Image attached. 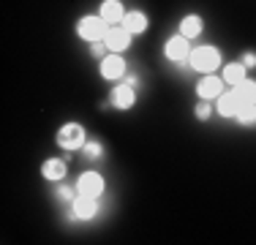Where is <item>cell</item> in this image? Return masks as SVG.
Returning <instances> with one entry per match:
<instances>
[{
    "label": "cell",
    "mask_w": 256,
    "mask_h": 245,
    "mask_svg": "<svg viewBox=\"0 0 256 245\" xmlns=\"http://www.w3.org/2000/svg\"><path fill=\"white\" fill-rule=\"evenodd\" d=\"M216 112L221 114V118H234L237 114V109H240V101H237V96H234V90H224L221 96L216 98Z\"/></svg>",
    "instance_id": "obj_15"
},
{
    "label": "cell",
    "mask_w": 256,
    "mask_h": 245,
    "mask_svg": "<svg viewBox=\"0 0 256 245\" xmlns=\"http://www.w3.org/2000/svg\"><path fill=\"white\" fill-rule=\"evenodd\" d=\"M120 24H123L131 36H142V33H148V28H150V16L144 14V11L134 8V11H126V16Z\"/></svg>",
    "instance_id": "obj_12"
},
{
    "label": "cell",
    "mask_w": 256,
    "mask_h": 245,
    "mask_svg": "<svg viewBox=\"0 0 256 245\" xmlns=\"http://www.w3.org/2000/svg\"><path fill=\"white\" fill-rule=\"evenodd\" d=\"M224 88H226L224 76H216V74H204V76L199 79V84H196V96L204 98V101H212V98H218V96L224 93Z\"/></svg>",
    "instance_id": "obj_11"
},
{
    "label": "cell",
    "mask_w": 256,
    "mask_h": 245,
    "mask_svg": "<svg viewBox=\"0 0 256 245\" xmlns=\"http://www.w3.org/2000/svg\"><path fill=\"white\" fill-rule=\"evenodd\" d=\"M232 90H234L240 106H256V82L254 79H246V82H240L237 88H232Z\"/></svg>",
    "instance_id": "obj_16"
},
{
    "label": "cell",
    "mask_w": 256,
    "mask_h": 245,
    "mask_svg": "<svg viewBox=\"0 0 256 245\" xmlns=\"http://www.w3.org/2000/svg\"><path fill=\"white\" fill-rule=\"evenodd\" d=\"M221 63H224L221 49L212 46V44H202V46H194L191 49L186 68H194V71H199V74H216V68Z\"/></svg>",
    "instance_id": "obj_1"
},
{
    "label": "cell",
    "mask_w": 256,
    "mask_h": 245,
    "mask_svg": "<svg viewBox=\"0 0 256 245\" xmlns=\"http://www.w3.org/2000/svg\"><path fill=\"white\" fill-rule=\"evenodd\" d=\"M84 142H88V131H84V126L76 122V120L63 122V126L58 128V134H54V144H58L60 150H66V152L82 150Z\"/></svg>",
    "instance_id": "obj_2"
},
{
    "label": "cell",
    "mask_w": 256,
    "mask_h": 245,
    "mask_svg": "<svg viewBox=\"0 0 256 245\" xmlns=\"http://www.w3.org/2000/svg\"><path fill=\"white\" fill-rule=\"evenodd\" d=\"M240 63L246 66L248 71H251V68H256V49H246V52L240 54Z\"/></svg>",
    "instance_id": "obj_23"
},
{
    "label": "cell",
    "mask_w": 256,
    "mask_h": 245,
    "mask_svg": "<svg viewBox=\"0 0 256 245\" xmlns=\"http://www.w3.org/2000/svg\"><path fill=\"white\" fill-rule=\"evenodd\" d=\"M106 191V180H104V174H98V172H82L76 180V194L82 196H98Z\"/></svg>",
    "instance_id": "obj_7"
},
{
    "label": "cell",
    "mask_w": 256,
    "mask_h": 245,
    "mask_svg": "<svg viewBox=\"0 0 256 245\" xmlns=\"http://www.w3.org/2000/svg\"><path fill=\"white\" fill-rule=\"evenodd\" d=\"M38 172H41V177H44L46 182H60V180H66V174H68V161H66V158H58V156L44 158Z\"/></svg>",
    "instance_id": "obj_10"
},
{
    "label": "cell",
    "mask_w": 256,
    "mask_h": 245,
    "mask_svg": "<svg viewBox=\"0 0 256 245\" xmlns=\"http://www.w3.org/2000/svg\"><path fill=\"white\" fill-rule=\"evenodd\" d=\"M234 120H237V126H242V128L256 126V106H240L234 114Z\"/></svg>",
    "instance_id": "obj_19"
},
{
    "label": "cell",
    "mask_w": 256,
    "mask_h": 245,
    "mask_svg": "<svg viewBox=\"0 0 256 245\" xmlns=\"http://www.w3.org/2000/svg\"><path fill=\"white\" fill-rule=\"evenodd\" d=\"M106 46H109V52H128L131 49V41H134V36L128 33V30L123 28V24H109V30H106Z\"/></svg>",
    "instance_id": "obj_9"
},
{
    "label": "cell",
    "mask_w": 256,
    "mask_h": 245,
    "mask_svg": "<svg viewBox=\"0 0 256 245\" xmlns=\"http://www.w3.org/2000/svg\"><path fill=\"white\" fill-rule=\"evenodd\" d=\"M82 158L84 161H101L104 158V144L98 142V139H88L82 147Z\"/></svg>",
    "instance_id": "obj_18"
},
{
    "label": "cell",
    "mask_w": 256,
    "mask_h": 245,
    "mask_svg": "<svg viewBox=\"0 0 256 245\" xmlns=\"http://www.w3.org/2000/svg\"><path fill=\"white\" fill-rule=\"evenodd\" d=\"M98 74H101V79H106V82H120V79L128 74V63L118 52H109L104 60H98Z\"/></svg>",
    "instance_id": "obj_5"
},
{
    "label": "cell",
    "mask_w": 256,
    "mask_h": 245,
    "mask_svg": "<svg viewBox=\"0 0 256 245\" xmlns=\"http://www.w3.org/2000/svg\"><path fill=\"white\" fill-rule=\"evenodd\" d=\"M109 109H118V112H128V109L136 106V88H131L128 82L120 79L112 90H109Z\"/></svg>",
    "instance_id": "obj_4"
},
{
    "label": "cell",
    "mask_w": 256,
    "mask_h": 245,
    "mask_svg": "<svg viewBox=\"0 0 256 245\" xmlns=\"http://www.w3.org/2000/svg\"><path fill=\"white\" fill-rule=\"evenodd\" d=\"M74 30H76V36L82 41L93 44V41H104V38H106L109 24L104 22L101 14H84V16H79V20H76V28Z\"/></svg>",
    "instance_id": "obj_3"
},
{
    "label": "cell",
    "mask_w": 256,
    "mask_h": 245,
    "mask_svg": "<svg viewBox=\"0 0 256 245\" xmlns=\"http://www.w3.org/2000/svg\"><path fill=\"white\" fill-rule=\"evenodd\" d=\"M194 118L199 122H207L212 118V101H204V98H199V104L194 106Z\"/></svg>",
    "instance_id": "obj_21"
},
{
    "label": "cell",
    "mask_w": 256,
    "mask_h": 245,
    "mask_svg": "<svg viewBox=\"0 0 256 245\" xmlns=\"http://www.w3.org/2000/svg\"><path fill=\"white\" fill-rule=\"evenodd\" d=\"M54 196H58L60 202H68V204H71V202L76 199V186H68L66 180H60L58 188H54Z\"/></svg>",
    "instance_id": "obj_20"
},
{
    "label": "cell",
    "mask_w": 256,
    "mask_h": 245,
    "mask_svg": "<svg viewBox=\"0 0 256 245\" xmlns=\"http://www.w3.org/2000/svg\"><path fill=\"white\" fill-rule=\"evenodd\" d=\"M202 33H204V20L199 14H186L180 20V36H186L188 41L199 38Z\"/></svg>",
    "instance_id": "obj_14"
},
{
    "label": "cell",
    "mask_w": 256,
    "mask_h": 245,
    "mask_svg": "<svg viewBox=\"0 0 256 245\" xmlns=\"http://www.w3.org/2000/svg\"><path fill=\"white\" fill-rule=\"evenodd\" d=\"M246 66L237 60V63H229V66H224V82H226V88H237L240 82H246Z\"/></svg>",
    "instance_id": "obj_17"
},
{
    "label": "cell",
    "mask_w": 256,
    "mask_h": 245,
    "mask_svg": "<svg viewBox=\"0 0 256 245\" xmlns=\"http://www.w3.org/2000/svg\"><path fill=\"white\" fill-rule=\"evenodd\" d=\"M96 216H98V199L96 196L76 194V199L71 202V218L74 220H93Z\"/></svg>",
    "instance_id": "obj_8"
},
{
    "label": "cell",
    "mask_w": 256,
    "mask_h": 245,
    "mask_svg": "<svg viewBox=\"0 0 256 245\" xmlns=\"http://www.w3.org/2000/svg\"><path fill=\"white\" fill-rule=\"evenodd\" d=\"M106 52H109L106 41H93V44H90V54H93L96 60H104V58H106Z\"/></svg>",
    "instance_id": "obj_22"
},
{
    "label": "cell",
    "mask_w": 256,
    "mask_h": 245,
    "mask_svg": "<svg viewBox=\"0 0 256 245\" xmlns=\"http://www.w3.org/2000/svg\"><path fill=\"white\" fill-rule=\"evenodd\" d=\"M123 82H128L131 88H136V90H139V76H136L134 71H128V74H126V76H123Z\"/></svg>",
    "instance_id": "obj_24"
},
{
    "label": "cell",
    "mask_w": 256,
    "mask_h": 245,
    "mask_svg": "<svg viewBox=\"0 0 256 245\" xmlns=\"http://www.w3.org/2000/svg\"><path fill=\"white\" fill-rule=\"evenodd\" d=\"M98 14L104 16L106 24H120L126 16V6H123V0H101Z\"/></svg>",
    "instance_id": "obj_13"
},
{
    "label": "cell",
    "mask_w": 256,
    "mask_h": 245,
    "mask_svg": "<svg viewBox=\"0 0 256 245\" xmlns=\"http://www.w3.org/2000/svg\"><path fill=\"white\" fill-rule=\"evenodd\" d=\"M188 54H191V41L186 38V36H172V38H166V44H164V58L172 60V63H180L186 66L188 63Z\"/></svg>",
    "instance_id": "obj_6"
}]
</instances>
